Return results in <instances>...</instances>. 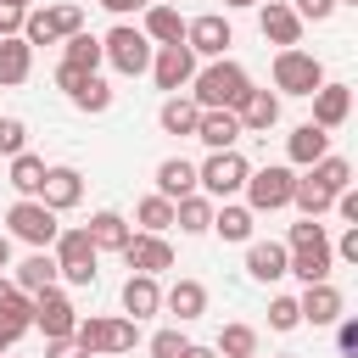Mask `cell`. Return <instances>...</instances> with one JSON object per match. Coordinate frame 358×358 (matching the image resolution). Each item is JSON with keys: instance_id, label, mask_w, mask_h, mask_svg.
I'll use <instances>...</instances> for the list:
<instances>
[{"instance_id": "ac0fdd59", "label": "cell", "mask_w": 358, "mask_h": 358, "mask_svg": "<svg viewBox=\"0 0 358 358\" xmlns=\"http://www.w3.org/2000/svg\"><path fill=\"white\" fill-rule=\"evenodd\" d=\"M330 268H336V257H330V235H319V241H308V246H291V263H285V274H296L302 285H319V280H330Z\"/></svg>"}, {"instance_id": "8fae6325", "label": "cell", "mask_w": 358, "mask_h": 358, "mask_svg": "<svg viewBox=\"0 0 358 358\" xmlns=\"http://www.w3.org/2000/svg\"><path fill=\"white\" fill-rule=\"evenodd\" d=\"M185 45H190V56H207V62H218V56L235 45V28H229V17L207 11V17H190V22H185Z\"/></svg>"}, {"instance_id": "f1b7e54d", "label": "cell", "mask_w": 358, "mask_h": 358, "mask_svg": "<svg viewBox=\"0 0 358 358\" xmlns=\"http://www.w3.org/2000/svg\"><path fill=\"white\" fill-rule=\"evenodd\" d=\"M252 224H257V213L241 207V201L213 207V235H218V241H252Z\"/></svg>"}, {"instance_id": "7dc6e473", "label": "cell", "mask_w": 358, "mask_h": 358, "mask_svg": "<svg viewBox=\"0 0 358 358\" xmlns=\"http://www.w3.org/2000/svg\"><path fill=\"white\" fill-rule=\"evenodd\" d=\"M17 34H22V11L0 0V39H17Z\"/></svg>"}, {"instance_id": "7bdbcfd3", "label": "cell", "mask_w": 358, "mask_h": 358, "mask_svg": "<svg viewBox=\"0 0 358 358\" xmlns=\"http://www.w3.org/2000/svg\"><path fill=\"white\" fill-rule=\"evenodd\" d=\"M291 11H296L302 22H330V17H336V0H296Z\"/></svg>"}, {"instance_id": "30bf717a", "label": "cell", "mask_w": 358, "mask_h": 358, "mask_svg": "<svg viewBox=\"0 0 358 358\" xmlns=\"http://www.w3.org/2000/svg\"><path fill=\"white\" fill-rule=\"evenodd\" d=\"M145 73L157 78V90L179 95V90H190V78H196V56H190V45H157Z\"/></svg>"}, {"instance_id": "91938a15", "label": "cell", "mask_w": 358, "mask_h": 358, "mask_svg": "<svg viewBox=\"0 0 358 358\" xmlns=\"http://www.w3.org/2000/svg\"><path fill=\"white\" fill-rule=\"evenodd\" d=\"M280 358H296V352H280Z\"/></svg>"}, {"instance_id": "9f6ffc18", "label": "cell", "mask_w": 358, "mask_h": 358, "mask_svg": "<svg viewBox=\"0 0 358 358\" xmlns=\"http://www.w3.org/2000/svg\"><path fill=\"white\" fill-rule=\"evenodd\" d=\"M6 6H17V11H34V0H6Z\"/></svg>"}, {"instance_id": "9c48e42d", "label": "cell", "mask_w": 358, "mask_h": 358, "mask_svg": "<svg viewBox=\"0 0 358 358\" xmlns=\"http://www.w3.org/2000/svg\"><path fill=\"white\" fill-rule=\"evenodd\" d=\"M324 84V62L313 50H274V90L280 95H313Z\"/></svg>"}, {"instance_id": "60d3db41", "label": "cell", "mask_w": 358, "mask_h": 358, "mask_svg": "<svg viewBox=\"0 0 358 358\" xmlns=\"http://www.w3.org/2000/svg\"><path fill=\"white\" fill-rule=\"evenodd\" d=\"M17 151H28V123L22 117H0V157L11 162Z\"/></svg>"}, {"instance_id": "7c38bea8", "label": "cell", "mask_w": 358, "mask_h": 358, "mask_svg": "<svg viewBox=\"0 0 358 358\" xmlns=\"http://www.w3.org/2000/svg\"><path fill=\"white\" fill-rule=\"evenodd\" d=\"M296 313H302V324L324 330V324L347 319V296H341L330 280H319V285H302V296H296Z\"/></svg>"}, {"instance_id": "4dcf8cb0", "label": "cell", "mask_w": 358, "mask_h": 358, "mask_svg": "<svg viewBox=\"0 0 358 358\" xmlns=\"http://www.w3.org/2000/svg\"><path fill=\"white\" fill-rule=\"evenodd\" d=\"M196 117H201V106L190 101V95H168L162 101V112H157V123H162V134H196Z\"/></svg>"}, {"instance_id": "44dd1931", "label": "cell", "mask_w": 358, "mask_h": 358, "mask_svg": "<svg viewBox=\"0 0 358 358\" xmlns=\"http://www.w3.org/2000/svg\"><path fill=\"white\" fill-rule=\"evenodd\" d=\"M285 168H313L319 157H330V134L319 129V123H296L291 134H285Z\"/></svg>"}, {"instance_id": "74e56055", "label": "cell", "mask_w": 358, "mask_h": 358, "mask_svg": "<svg viewBox=\"0 0 358 358\" xmlns=\"http://www.w3.org/2000/svg\"><path fill=\"white\" fill-rule=\"evenodd\" d=\"M330 201H336V196H330L324 185H313L308 173H296V190H291V207H302V218H324V213H330Z\"/></svg>"}, {"instance_id": "5bb4252c", "label": "cell", "mask_w": 358, "mask_h": 358, "mask_svg": "<svg viewBox=\"0 0 358 358\" xmlns=\"http://www.w3.org/2000/svg\"><path fill=\"white\" fill-rule=\"evenodd\" d=\"M257 28H263V39L280 45V50H296V45H302V17H296L285 0H263V6H257Z\"/></svg>"}, {"instance_id": "83f0119b", "label": "cell", "mask_w": 358, "mask_h": 358, "mask_svg": "<svg viewBox=\"0 0 358 358\" xmlns=\"http://www.w3.org/2000/svg\"><path fill=\"white\" fill-rule=\"evenodd\" d=\"M157 196H162V201L196 196V162H185V157H168V162H157Z\"/></svg>"}, {"instance_id": "5b68a950", "label": "cell", "mask_w": 358, "mask_h": 358, "mask_svg": "<svg viewBox=\"0 0 358 358\" xmlns=\"http://www.w3.org/2000/svg\"><path fill=\"white\" fill-rule=\"evenodd\" d=\"M6 235L11 241H22V246H34V252H50L56 246V235H62V224H56V213L45 207V201H11V213H6Z\"/></svg>"}, {"instance_id": "6f0895ef", "label": "cell", "mask_w": 358, "mask_h": 358, "mask_svg": "<svg viewBox=\"0 0 358 358\" xmlns=\"http://www.w3.org/2000/svg\"><path fill=\"white\" fill-rule=\"evenodd\" d=\"M336 6H358V0H336Z\"/></svg>"}, {"instance_id": "680465c9", "label": "cell", "mask_w": 358, "mask_h": 358, "mask_svg": "<svg viewBox=\"0 0 358 358\" xmlns=\"http://www.w3.org/2000/svg\"><path fill=\"white\" fill-rule=\"evenodd\" d=\"M157 6H179V0H157Z\"/></svg>"}, {"instance_id": "277c9868", "label": "cell", "mask_w": 358, "mask_h": 358, "mask_svg": "<svg viewBox=\"0 0 358 358\" xmlns=\"http://www.w3.org/2000/svg\"><path fill=\"white\" fill-rule=\"evenodd\" d=\"M246 173H252V162H246L241 151H213V157L196 168V190H201L207 201H229V196L246 190Z\"/></svg>"}, {"instance_id": "d6a6232c", "label": "cell", "mask_w": 358, "mask_h": 358, "mask_svg": "<svg viewBox=\"0 0 358 358\" xmlns=\"http://www.w3.org/2000/svg\"><path fill=\"white\" fill-rule=\"evenodd\" d=\"M173 224H179L185 235H207V229H213V201H207L201 190H196V196H179V201H173Z\"/></svg>"}, {"instance_id": "ba28073f", "label": "cell", "mask_w": 358, "mask_h": 358, "mask_svg": "<svg viewBox=\"0 0 358 358\" xmlns=\"http://www.w3.org/2000/svg\"><path fill=\"white\" fill-rule=\"evenodd\" d=\"M50 257H56V274H62L67 285H95V263H101V252L90 246L84 224H78V229H62L56 246H50Z\"/></svg>"}, {"instance_id": "681fc988", "label": "cell", "mask_w": 358, "mask_h": 358, "mask_svg": "<svg viewBox=\"0 0 358 358\" xmlns=\"http://www.w3.org/2000/svg\"><path fill=\"white\" fill-rule=\"evenodd\" d=\"M45 358H90V352H84V347L67 336V341H45Z\"/></svg>"}, {"instance_id": "e575fe53", "label": "cell", "mask_w": 358, "mask_h": 358, "mask_svg": "<svg viewBox=\"0 0 358 358\" xmlns=\"http://www.w3.org/2000/svg\"><path fill=\"white\" fill-rule=\"evenodd\" d=\"M308 179L324 185L330 196H341V190H352V162H347V157H319V162L308 168Z\"/></svg>"}, {"instance_id": "cb8c5ba5", "label": "cell", "mask_w": 358, "mask_h": 358, "mask_svg": "<svg viewBox=\"0 0 358 358\" xmlns=\"http://www.w3.org/2000/svg\"><path fill=\"white\" fill-rule=\"evenodd\" d=\"M140 34H145L151 45H185V17H179V6H145V11H140Z\"/></svg>"}, {"instance_id": "4316f807", "label": "cell", "mask_w": 358, "mask_h": 358, "mask_svg": "<svg viewBox=\"0 0 358 358\" xmlns=\"http://www.w3.org/2000/svg\"><path fill=\"white\" fill-rule=\"evenodd\" d=\"M190 140H201L207 151H235V140H241V123H235V112H201Z\"/></svg>"}, {"instance_id": "603a6c76", "label": "cell", "mask_w": 358, "mask_h": 358, "mask_svg": "<svg viewBox=\"0 0 358 358\" xmlns=\"http://www.w3.org/2000/svg\"><path fill=\"white\" fill-rule=\"evenodd\" d=\"M84 235H90V246L95 252H123L129 246V218L123 213H112V207H101V213H90V224H84Z\"/></svg>"}, {"instance_id": "f6af8a7d", "label": "cell", "mask_w": 358, "mask_h": 358, "mask_svg": "<svg viewBox=\"0 0 358 358\" xmlns=\"http://www.w3.org/2000/svg\"><path fill=\"white\" fill-rule=\"evenodd\" d=\"M336 347L341 358H358V319H336Z\"/></svg>"}, {"instance_id": "4fadbf2b", "label": "cell", "mask_w": 358, "mask_h": 358, "mask_svg": "<svg viewBox=\"0 0 358 358\" xmlns=\"http://www.w3.org/2000/svg\"><path fill=\"white\" fill-rule=\"evenodd\" d=\"M73 324H78V308H73L56 285L34 296V330H45V341H67V336H73Z\"/></svg>"}, {"instance_id": "9a60e30c", "label": "cell", "mask_w": 358, "mask_h": 358, "mask_svg": "<svg viewBox=\"0 0 358 358\" xmlns=\"http://www.w3.org/2000/svg\"><path fill=\"white\" fill-rule=\"evenodd\" d=\"M123 263H129V274H162V268H173V246L162 241V235H129V246L117 252Z\"/></svg>"}, {"instance_id": "1f68e13d", "label": "cell", "mask_w": 358, "mask_h": 358, "mask_svg": "<svg viewBox=\"0 0 358 358\" xmlns=\"http://www.w3.org/2000/svg\"><path fill=\"white\" fill-rule=\"evenodd\" d=\"M39 185H45V157L17 151V157H11V190H17L22 201H39Z\"/></svg>"}, {"instance_id": "f907efd6", "label": "cell", "mask_w": 358, "mask_h": 358, "mask_svg": "<svg viewBox=\"0 0 358 358\" xmlns=\"http://www.w3.org/2000/svg\"><path fill=\"white\" fill-rule=\"evenodd\" d=\"M330 207H336V213H341L347 224H358V190H341V196H336Z\"/></svg>"}, {"instance_id": "94428289", "label": "cell", "mask_w": 358, "mask_h": 358, "mask_svg": "<svg viewBox=\"0 0 358 358\" xmlns=\"http://www.w3.org/2000/svg\"><path fill=\"white\" fill-rule=\"evenodd\" d=\"M6 358H11V352H6Z\"/></svg>"}, {"instance_id": "c3c4849f", "label": "cell", "mask_w": 358, "mask_h": 358, "mask_svg": "<svg viewBox=\"0 0 358 358\" xmlns=\"http://www.w3.org/2000/svg\"><path fill=\"white\" fill-rule=\"evenodd\" d=\"M101 6H106V11L117 17V22H129L134 11H145V6H157V0H101Z\"/></svg>"}, {"instance_id": "7a4b0ae2", "label": "cell", "mask_w": 358, "mask_h": 358, "mask_svg": "<svg viewBox=\"0 0 358 358\" xmlns=\"http://www.w3.org/2000/svg\"><path fill=\"white\" fill-rule=\"evenodd\" d=\"M73 341L95 358V352H134L140 347V324L134 319H106V313H90L73 324Z\"/></svg>"}, {"instance_id": "bcb514c9", "label": "cell", "mask_w": 358, "mask_h": 358, "mask_svg": "<svg viewBox=\"0 0 358 358\" xmlns=\"http://www.w3.org/2000/svg\"><path fill=\"white\" fill-rule=\"evenodd\" d=\"M330 257H341V263H358V224H347V229H341V241L330 246Z\"/></svg>"}, {"instance_id": "836d02e7", "label": "cell", "mask_w": 358, "mask_h": 358, "mask_svg": "<svg viewBox=\"0 0 358 358\" xmlns=\"http://www.w3.org/2000/svg\"><path fill=\"white\" fill-rule=\"evenodd\" d=\"M67 101H73L78 112H106V106H112V84H106L101 73H90V78H78V84L67 90Z\"/></svg>"}, {"instance_id": "f5cc1de1", "label": "cell", "mask_w": 358, "mask_h": 358, "mask_svg": "<svg viewBox=\"0 0 358 358\" xmlns=\"http://www.w3.org/2000/svg\"><path fill=\"white\" fill-rule=\"evenodd\" d=\"M11 296H17V285H11V274H0V308H6Z\"/></svg>"}, {"instance_id": "f35d334b", "label": "cell", "mask_w": 358, "mask_h": 358, "mask_svg": "<svg viewBox=\"0 0 358 358\" xmlns=\"http://www.w3.org/2000/svg\"><path fill=\"white\" fill-rule=\"evenodd\" d=\"M134 224H140V235H162V229H173V201H162L157 190L134 207Z\"/></svg>"}, {"instance_id": "ffe728a7", "label": "cell", "mask_w": 358, "mask_h": 358, "mask_svg": "<svg viewBox=\"0 0 358 358\" xmlns=\"http://www.w3.org/2000/svg\"><path fill=\"white\" fill-rule=\"evenodd\" d=\"M235 123H241V134H268V129L280 123V95H268V90H246V101L235 106Z\"/></svg>"}, {"instance_id": "d6986e66", "label": "cell", "mask_w": 358, "mask_h": 358, "mask_svg": "<svg viewBox=\"0 0 358 358\" xmlns=\"http://www.w3.org/2000/svg\"><path fill=\"white\" fill-rule=\"evenodd\" d=\"M285 263H291L285 241H246V274H252L257 285H274V280H285Z\"/></svg>"}, {"instance_id": "11a10c76", "label": "cell", "mask_w": 358, "mask_h": 358, "mask_svg": "<svg viewBox=\"0 0 358 358\" xmlns=\"http://www.w3.org/2000/svg\"><path fill=\"white\" fill-rule=\"evenodd\" d=\"M224 6H235V11H246V6H263V0H224Z\"/></svg>"}, {"instance_id": "8992f818", "label": "cell", "mask_w": 358, "mask_h": 358, "mask_svg": "<svg viewBox=\"0 0 358 358\" xmlns=\"http://www.w3.org/2000/svg\"><path fill=\"white\" fill-rule=\"evenodd\" d=\"M73 34H84V11L78 6H34V11H22V39L28 45H62V39H73Z\"/></svg>"}, {"instance_id": "b9f144b4", "label": "cell", "mask_w": 358, "mask_h": 358, "mask_svg": "<svg viewBox=\"0 0 358 358\" xmlns=\"http://www.w3.org/2000/svg\"><path fill=\"white\" fill-rule=\"evenodd\" d=\"M145 347H151V358H179V352L190 347V336H185V330H157Z\"/></svg>"}, {"instance_id": "d590c367", "label": "cell", "mask_w": 358, "mask_h": 358, "mask_svg": "<svg viewBox=\"0 0 358 358\" xmlns=\"http://www.w3.org/2000/svg\"><path fill=\"white\" fill-rule=\"evenodd\" d=\"M218 358H257V330L252 324H224L218 341H213Z\"/></svg>"}, {"instance_id": "e0dca14e", "label": "cell", "mask_w": 358, "mask_h": 358, "mask_svg": "<svg viewBox=\"0 0 358 358\" xmlns=\"http://www.w3.org/2000/svg\"><path fill=\"white\" fill-rule=\"evenodd\" d=\"M308 101H313V117H308V123H319L324 134H330V129H341V123L352 117V90H347V84H330V78H324Z\"/></svg>"}, {"instance_id": "484cf974", "label": "cell", "mask_w": 358, "mask_h": 358, "mask_svg": "<svg viewBox=\"0 0 358 358\" xmlns=\"http://www.w3.org/2000/svg\"><path fill=\"white\" fill-rule=\"evenodd\" d=\"M162 308H168L179 324L201 319V313H207V285H201V280H173V285L162 291Z\"/></svg>"}, {"instance_id": "ab89813d", "label": "cell", "mask_w": 358, "mask_h": 358, "mask_svg": "<svg viewBox=\"0 0 358 358\" xmlns=\"http://www.w3.org/2000/svg\"><path fill=\"white\" fill-rule=\"evenodd\" d=\"M302 324V313H296V296H268V330H296Z\"/></svg>"}, {"instance_id": "6da1fadb", "label": "cell", "mask_w": 358, "mask_h": 358, "mask_svg": "<svg viewBox=\"0 0 358 358\" xmlns=\"http://www.w3.org/2000/svg\"><path fill=\"white\" fill-rule=\"evenodd\" d=\"M246 90H252V78H246V67L229 62V56L196 67V78H190V101H196L201 112H235V106L246 101Z\"/></svg>"}, {"instance_id": "7402d4cb", "label": "cell", "mask_w": 358, "mask_h": 358, "mask_svg": "<svg viewBox=\"0 0 358 358\" xmlns=\"http://www.w3.org/2000/svg\"><path fill=\"white\" fill-rule=\"evenodd\" d=\"M151 313H162V285H157V274H129L123 280V319H151Z\"/></svg>"}, {"instance_id": "f546056e", "label": "cell", "mask_w": 358, "mask_h": 358, "mask_svg": "<svg viewBox=\"0 0 358 358\" xmlns=\"http://www.w3.org/2000/svg\"><path fill=\"white\" fill-rule=\"evenodd\" d=\"M34 73V45L17 34V39H0V84L11 90V84H22Z\"/></svg>"}, {"instance_id": "d4e9b609", "label": "cell", "mask_w": 358, "mask_h": 358, "mask_svg": "<svg viewBox=\"0 0 358 358\" xmlns=\"http://www.w3.org/2000/svg\"><path fill=\"white\" fill-rule=\"evenodd\" d=\"M56 280H62V274H56V257H50V252H28V257L11 268V285H17V291H28V296L50 291Z\"/></svg>"}, {"instance_id": "3957f363", "label": "cell", "mask_w": 358, "mask_h": 358, "mask_svg": "<svg viewBox=\"0 0 358 358\" xmlns=\"http://www.w3.org/2000/svg\"><path fill=\"white\" fill-rule=\"evenodd\" d=\"M151 50H157V45H151L134 22H117V28L101 34V62H112L123 78H140V73L151 67Z\"/></svg>"}, {"instance_id": "2e32d148", "label": "cell", "mask_w": 358, "mask_h": 358, "mask_svg": "<svg viewBox=\"0 0 358 358\" xmlns=\"http://www.w3.org/2000/svg\"><path fill=\"white\" fill-rule=\"evenodd\" d=\"M39 201L50 207V213H73L78 201H84V173L78 168H45V185H39Z\"/></svg>"}, {"instance_id": "db71d44e", "label": "cell", "mask_w": 358, "mask_h": 358, "mask_svg": "<svg viewBox=\"0 0 358 358\" xmlns=\"http://www.w3.org/2000/svg\"><path fill=\"white\" fill-rule=\"evenodd\" d=\"M11 268V235H0V274Z\"/></svg>"}, {"instance_id": "52a82bcc", "label": "cell", "mask_w": 358, "mask_h": 358, "mask_svg": "<svg viewBox=\"0 0 358 358\" xmlns=\"http://www.w3.org/2000/svg\"><path fill=\"white\" fill-rule=\"evenodd\" d=\"M291 190H296V168H285V162H268V168H252L246 173V207L252 213L291 207Z\"/></svg>"}, {"instance_id": "816d5d0a", "label": "cell", "mask_w": 358, "mask_h": 358, "mask_svg": "<svg viewBox=\"0 0 358 358\" xmlns=\"http://www.w3.org/2000/svg\"><path fill=\"white\" fill-rule=\"evenodd\" d=\"M179 358H218V352H213V347H196V341H190V347H185Z\"/></svg>"}, {"instance_id": "8d00e7d4", "label": "cell", "mask_w": 358, "mask_h": 358, "mask_svg": "<svg viewBox=\"0 0 358 358\" xmlns=\"http://www.w3.org/2000/svg\"><path fill=\"white\" fill-rule=\"evenodd\" d=\"M67 50H62V67H78V73H95L101 67V39L95 34H73V39H62Z\"/></svg>"}, {"instance_id": "ee69618b", "label": "cell", "mask_w": 358, "mask_h": 358, "mask_svg": "<svg viewBox=\"0 0 358 358\" xmlns=\"http://www.w3.org/2000/svg\"><path fill=\"white\" fill-rule=\"evenodd\" d=\"M319 235H324V224H319V218H302V224H291L285 252H291V246H308V241H319Z\"/></svg>"}]
</instances>
